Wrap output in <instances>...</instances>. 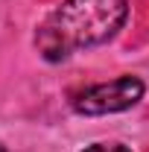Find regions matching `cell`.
I'll use <instances>...</instances> for the list:
<instances>
[{
	"instance_id": "obj_1",
	"label": "cell",
	"mask_w": 149,
	"mask_h": 152,
	"mask_svg": "<svg viewBox=\"0 0 149 152\" xmlns=\"http://www.w3.org/2000/svg\"><path fill=\"white\" fill-rule=\"evenodd\" d=\"M129 18L126 0H64L35 32V47L47 61H64L76 50L111 41Z\"/></svg>"
},
{
	"instance_id": "obj_2",
	"label": "cell",
	"mask_w": 149,
	"mask_h": 152,
	"mask_svg": "<svg viewBox=\"0 0 149 152\" xmlns=\"http://www.w3.org/2000/svg\"><path fill=\"white\" fill-rule=\"evenodd\" d=\"M146 94L143 79L137 76H117L111 82L102 85H91L85 91L73 96V108L85 117H96V114H117L126 111L131 105H137Z\"/></svg>"
},
{
	"instance_id": "obj_3",
	"label": "cell",
	"mask_w": 149,
	"mask_h": 152,
	"mask_svg": "<svg viewBox=\"0 0 149 152\" xmlns=\"http://www.w3.org/2000/svg\"><path fill=\"white\" fill-rule=\"evenodd\" d=\"M85 152H129V149L120 146V143H111V146H105V143H93V146H88Z\"/></svg>"
},
{
	"instance_id": "obj_4",
	"label": "cell",
	"mask_w": 149,
	"mask_h": 152,
	"mask_svg": "<svg viewBox=\"0 0 149 152\" xmlns=\"http://www.w3.org/2000/svg\"><path fill=\"white\" fill-rule=\"evenodd\" d=\"M0 152H3V149H0Z\"/></svg>"
}]
</instances>
